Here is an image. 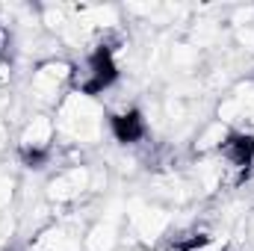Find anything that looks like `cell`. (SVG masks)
Wrapping results in <instances>:
<instances>
[{
	"label": "cell",
	"mask_w": 254,
	"mask_h": 251,
	"mask_svg": "<svg viewBox=\"0 0 254 251\" xmlns=\"http://www.w3.org/2000/svg\"><path fill=\"white\" fill-rule=\"evenodd\" d=\"M74 77H77V92H80V98H95V95L107 92V89L119 80L116 48H110V45H95V48L86 54L83 68H80Z\"/></svg>",
	"instance_id": "cell-1"
},
{
	"label": "cell",
	"mask_w": 254,
	"mask_h": 251,
	"mask_svg": "<svg viewBox=\"0 0 254 251\" xmlns=\"http://www.w3.org/2000/svg\"><path fill=\"white\" fill-rule=\"evenodd\" d=\"M6 251H15V249H6Z\"/></svg>",
	"instance_id": "cell-6"
},
{
	"label": "cell",
	"mask_w": 254,
	"mask_h": 251,
	"mask_svg": "<svg viewBox=\"0 0 254 251\" xmlns=\"http://www.w3.org/2000/svg\"><path fill=\"white\" fill-rule=\"evenodd\" d=\"M107 127L119 145H139L148 136V122L139 107H125L107 119Z\"/></svg>",
	"instance_id": "cell-4"
},
{
	"label": "cell",
	"mask_w": 254,
	"mask_h": 251,
	"mask_svg": "<svg viewBox=\"0 0 254 251\" xmlns=\"http://www.w3.org/2000/svg\"><path fill=\"white\" fill-rule=\"evenodd\" d=\"M83 189H86V172L74 169V172L60 175V178L51 184V195H54V198H60V201H71V198H77Z\"/></svg>",
	"instance_id": "cell-5"
},
{
	"label": "cell",
	"mask_w": 254,
	"mask_h": 251,
	"mask_svg": "<svg viewBox=\"0 0 254 251\" xmlns=\"http://www.w3.org/2000/svg\"><path fill=\"white\" fill-rule=\"evenodd\" d=\"M219 157L225 163V169L234 172H249L254 166V133L246 130H228L219 142Z\"/></svg>",
	"instance_id": "cell-3"
},
{
	"label": "cell",
	"mask_w": 254,
	"mask_h": 251,
	"mask_svg": "<svg viewBox=\"0 0 254 251\" xmlns=\"http://www.w3.org/2000/svg\"><path fill=\"white\" fill-rule=\"evenodd\" d=\"M54 136H57V125L48 119V116H36L21 142H18V157L27 163V169H45L48 160H51V151H54Z\"/></svg>",
	"instance_id": "cell-2"
}]
</instances>
